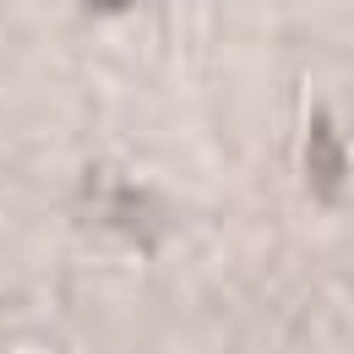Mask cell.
Returning <instances> with one entry per match:
<instances>
[{
    "label": "cell",
    "instance_id": "cell-1",
    "mask_svg": "<svg viewBox=\"0 0 354 354\" xmlns=\"http://www.w3.org/2000/svg\"><path fill=\"white\" fill-rule=\"evenodd\" d=\"M310 169H316V191H322V196H338L344 147L333 142V126H327V120H316V136H310Z\"/></svg>",
    "mask_w": 354,
    "mask_h": 354
}]
</instances>
